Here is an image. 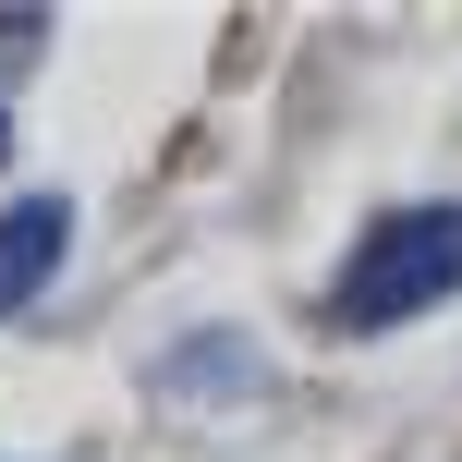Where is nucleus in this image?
I'll list each match as a JSON object with an SVG mask.
<instances>
[{
  "label": "nucleus",
  "mask_w": 462,
  "mask_h": 462,
  "mask_svg": "<svg viewBox=\"0 0 462 462\" xmlns=\"http://www.w3.org/2000/svg\"><path fill=\"white\" fill-rule=\"evenodd\" d=\"M439 292H462V208H390V219H365V244L341 255L328 317L341 328H402Z\"/></svg>",
  "instance_id": "f257e3e1"
},
{
  "label": "nucleus",
  "mask_w": 462,
  "mask_h": 462,
  "mask_svg": "<svg viewBox=\"0 0 462 462\" xmlns=\"http://www.w3.org/2000/svg\"><path fill=\"white\" fill-rule=\"evenodd\" d=\"M61 255H73V195H13L0 208V317H24Z\"/></svg>",
  "instance_id": "f03ea898"
},
{
  "label": "nucleus",
  "mask_w": 462,
  "mask_h": 462,
  "mask_svg": "<svg viewBox=\"0 0 462 462\" xmlns=\"http://www.w3.org/2000/svg\"><path fill=\"white\" fill-rule=\"evenodd\" d=\"M0 146H13V110H0Z\"/></svg>",
  "instance_id": "7ed1b4c3"
}]
</instances>
